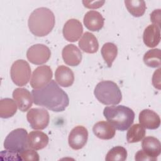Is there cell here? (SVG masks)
Here are the masks:
<instances>
[{
	"label": "cell",
	"instance_id": "cell-1",
	"mask_svg": "<svg viewBox=\"0 0 161 161\" xmlns=\"http://www.w3.org/2000/svg\"><path fill=\"white\" fill-rule=\"evenodd\" d=\"M31 94L36 105L45 107L52 111H63L69 104L67 94L54 80L40 89H33Z\"/></svg>",
	"mask_w": 161,
	"mask_h": 161
},
{
	"label": "cell",
	"instance_id": "cell-2",
	"mask_svg": "<svg viewBox=\"0 0 161 161\" xmlns=\"http://www.w3.org/2000/svg\"><path fill=\"white\" fill-rule=\"evenodd\" d=\"M55 16L48 8L42 7L35 9L30 15L28 25L32 34L36 36L47 35L54 27Z\"/></svg>",
	"mask_w": 161,
	"mask_h": 161
},
{
	"label": "cell",
	"instance_id": "cell-3",
	"mask_svg": "<svg viewBox=\"0 0 161 161\" xmlns=\"http://www.w3.org/2000/svg\"><path fill=\"white\" fill-rule=\"evenodd\" d=\"M103 114L115 129L120 131L126 130L133 124L135 119L133 111L123 105L107 106L104 109Z\"/></svg>",
	"mask_w": 161,
	"mask_h": 161
},
{
	"label": "cell",
	"instance_id": "cell-4",
	"mask_svg": "<svg viewBox=\"0 0 161 161\" xmlns=\"http://www.w3.org/2000/svg\"><path fill=\"white\" fill-rule=\"evenodd\" d=\"M94 94L96 99L105 105H116L122 99L121 90L115 82L111 80L99 82L96 86Z\"/></svg>",
	"mask_w": 161,
	"mask_h": 161
},
{
	"label": "cell",
	"instance_id": "cell-5",
	"mask_svg": "<svg viewBox=\"0 0 161 161\" xmlns=\"http://www.w3.org/2000/svg\"><path fill=\"white\" fill-rule=\"evenodd\" d=\"M28 135L25 129L16 128L10 132L4 142V147L6 150L21 153L28 149Z\"/></svg>",
	"mask_w": 161,
	"mask_h": 161
},
{
	"label": "cell",
	"instance_id": "cell-6",
	"mask_svg": "<svg viewBox=\"0 0 161 161\" xmlns=\"http://www.w3.org/2000/svg\"><path fill=\"white\" fill-rule=\"evenodd\" d=\"M10 74L14 84L18 86H24L28 84L30 79V66L24 60H17L11 65Z\"/></svg>",
	"mask_w": 161,
	"mask_h": 161
},
{
	"label": "cell",
	"instance_id": "cell-7",
	"mask_svg": "<svg viewBox=\"0 0 161 161\" xmlns=\"http://www.w3.org/2000/svg\"><path fill=\"white\" fill-rule=\"evenodd\" d=\"M26 118L31 128L43 130L47 128L49 123L50 116L45 109L35 108L28 111Z\"/></svg>",
	"mask_w": 161,
	"mask_h": 161
},
{
	"label": "cell",
	"instance_id": "cell-8",
	"mask_svg": "<svg viewBox=\"0 0 161 161\" xmlns=\"http://www.w3.org/2000/svg\"><path fill=\"white\" fill-rule=\"evenodd\" d=\"M51 52L48 47L43 44H35L30 47L26 52L28 60L35 65L46 63L50 58Z\"/></svg>",
	"mask_w": 161,
	"mask_h": 161
},
{
	"label": "cell",
	"instance_id": "cell-9",
	"mask_svg": "<svg viewBox=\"0 0 161 161\" xmlns=\"http://www.w3.org/2000/svg\"><path fill=\"white\" fill-rule=\"evenodd\" d=\"M52 70L49 66L40 65L34 70L30 80V85L34 89H40L52 80Z\"/></svg>",
	"mask_w": 161,
	"mask_h": 161
},
{
	"label": "cell",
	"instance_id": "cell-10",
	"mask_svg": "<svg viewBox=\"0 0 161 161\" xmlns=\"http://www.w3.org/2000/svg\"><path fill=\"white\" fill-rule=\"evenodd\" d=\"M87 139V130L84 126H77L69 133L68 138L69 145L74 150H79L85 146Z\"/></svg>",
	"mask_w": 161,
	"mask_h": 161
},
{
	"label": "cell",
	"instance_id": "cell-11",
	"mask_svg": "<svg viewBox=\"0 0 161 161\" xmlns=\"http://www.w3.org/2000/svg\"><path fill=\"white\" fill-rule=\"evenodd\" d=\"M83 32V27L81 23L76 19H70L63 27V35L66 40L70 42L77 41Z\"/></svg>",
	"mask_w": 161,
	"mask_h": 161
},
{
	"label": "cell",
	"instance_id": "cell-12",
	"mask_svg": "<svg viewBox=\"0 0 161 161\" xmlns=\"http://www.w3.org/2000/svg\"><path fill=\"white\" fill-rule=\"evenodd\" d=\"M13 97L20 111L25 112L32 106V94L25 88H16L13 92Z\"/></svg>",
	"mask_w": 161,
	"mask_h": 161
},
{
	"label": "cell",
	"instance_id": "cell-13",
	"mask_svg": "<svg viewBox=\"0 0 161 161\" xmlns=\"http://www.w3.org/2000/svg\"><path fill=\"white\" fill-rule=\"evenodd\" d=\"M139 122L145 128L155 130L160 125V118L155 111L145 109L141 111L139 114Z\"/></svg>",
	"mask_w": 161,
	"mask_h": 161
},
{
	"label": "cell",
	"instance_id": "cell-14",
	"mask_svg": "<svg viewBox=\"0 0 161 161\" xmlns=\"http://www.w3.org/2000/svg\"><path fill=\"white\" fill-rule=\"evenodd\" d=\"M64 62L68 65L77 66L82 60L80 50L74 44H69L64 47L62 52Z\"/></svg>",
	"mask_w": 161,
	"mask_h": 161
},
{
	"label": "cell",
	"instance_id": "cell-15",
	"mask_svg": "<svg viewBox=\"0 0 161 161\" xmlns=\"http://www.w3.org/2000/svg\"><path fill=\"white\" fill-rule=\"evenodd\" d=\"M83 21L88 30L92 31H97L103 28L104 19L98 11L91 10L86 13Z\"/></svg>",
	"mask_w": 161,
	"mask_h": 161
},
{
	"label": "cell",
	"instance_id": "cell-16",
	"mask_svg": "<svg viewBox=\"0 0 161 161\" xmlns=\"http://www.w3.org/2000/svg\"><path fill=\"white\" fill-rule=\"evenodd\" d=\"M56 82L62 87L71 86L74 82V74L72 70L65 65L58 66L55 72Z\"/></svg>",
	"mask_w": 161,
	"mask_h": 161
},
{
	"label": "cell",
	"instance_id": "cell-17",
	"mask_svg": "<svg viewBox=\"0 0 161 161\" xmlns=\"http://www.w3.org/2000/svg\"><path fill=\"white\" fill-rule=\"evenodd\" d=\"M143 40L145 45L150 48L156 47L160 41V29L154 24L148 25L144 30Z\"/></svg>",
	"mask_w": 161,
	"mask_h": 161
},
{
	"label": "cell",
	"instance_id": "cell-18",
	"mask_svg": "<svg viewBox=\"0 0 161 161\" xmlns=\"http://www.w3.org/2000/svg\"><path fill=\"white\" fill-rule=\"evenodd\" d=\"M94 134L102 140L113 138L116 133L115 128L109 122L101 121L96 123L92 128Z\"/></svg>",
	"mask_w": 161,
	"mask_h": 161
},
{
	"label": "cell",
	"instance_id": "cell-19",
	"mask_svg": "<svg viewBox=\"0 0 161 161\" xmlns=\"http://www.w3.org/2000/svg\"><path fill=\"white\" fill-rule=\"evenodd\" d=\"M28 146L35 150H39L44 148L48 143L49 138L43 132L40 131H31L28 137Z\"/></svg>",
	"mask_w": 161,
	"mask_h": 161
},
{
	"label": "cell",
	"instance_id": "cell-20",
	"mask_svg": "<svg viewBox=\"0 0 161 161\" xmlns=\"http://www.w3.org/2000/svg\"><path fill=\"white\" fill-rule=\"evenodd\" d=\"M80 48L88 53H96L99 48V43L96 37L91 32H85L79 41Z\"/></svg>",
	"mask_w": 161,
	"mask_h": 161
},
{
	"label": "cell",
	"instance_id": "cell-21",
	"mask_svg": "<svg viewBox=\"0 0 161 161\" xmlns=\"http://www.w3.org/2000/svg\"><path fill=\"white\" fill-rule=\"evenodd\" d=\"M143 150L150 157L157 158L161 152V144L160 141L155 137L149 136L145 137L142 142Z\"/></svg>",
	"mask_w": 161,
	"mask_h": 161
},
{
	"label": "cell",
	"instance_id": "cell-22",
	"mask_svg": "<svg viewBox=\"0 0 161 161\" xmlns=\"http://www.w3.org/2000/svg\"><path fill=\"white\" fill-rule=\"evenodd\" d=\"M17 111L16 102L11 98H4L0 101V116L2 118L12 117Z\"/></svg>",
	"mask_w": 161,
	"mask_h": 161
},
{
	"label": "cell",
	"instance_id": "cell-23",
	"mask_svg": "<svg viewBox=\"0 0 161 161\" xmlns=\"http://www.w3.org/2000/svg\"><path fill=\"white\" fill-rule=\"evenodd\" d=\"M101 53L108 66L111 67L117 56L118 48L115 44L111 42H107L102 47Z\"/></svg>",
	"mask_w": 161,
	"mask_h": 161
},
{
	"label": "cell",
	"instance_id": "cell-24",
	"mask_svg": "<svg viewBox=\"0 0 161 161\" xmlns=\"http://www.w3.org/2000/svg\"><path fill=\"white\" fill-rule=\"evenodd\" d=\"M125 4L130 13L135 17L142 16L146 10L145 2L142 0H126Z\"/></svg>",
	"mask_w": 161,
	"mask_h": 161
},
{
	"label": "cell",
	"instance_id": "cell-25",
	"mask_svg": "<svg viewBox=\"0 0 161 161\" xmlns=\"http://www.w3.org/2000/svg\"><path fill=\"white\" fill-rule=\"evenodd\" d=\"M145 135V128L140 124L132 125L126 134V140L128 143H136L141 141Z\"/></svg>",
	"mask_w": 161,
	"mask_h": 161
},
{
	"label": "cell",
	"instance_id": "cell-26",
	"mask_svg": "<svg viewBox=\"0 0 161 161\" xmlns=\"http://www.w3.org/2000/svg\"><path fill=\"white\" fill-rule=\"evenodd\" d=\"M143 62L146 65L152 68L159 67L160 63V50L159 48L151 49L147 52L143 56Z\"/></svg>",
	"mask_w": 161,
	"mask_h": 161
},
{
	"label": "cell",
	"instance_id": "cell-27",
	"mask_svg": "<svg viewBox=\"0 0 161 161\" xmlns=\"http://www.w3.org/2000/svg\"><path fill=\"white\" fill-rule=\"evenodd\" d=\"M127 158V151L121 146H116L107 153L105 160L106 161H124Z\"/></svg>",
	"mask_w": 161,
	"mask_h": 161
},
{
	"label": "cell",
	"instance_id": "cell-28",
	"mask_svg": "<svg viewBox=\"0 0 161 161\" xmlns=\"http://www.w3.org/2000/svg\"><path fill=\"white\" fill-rule=\"evenodd\" d=\"M22 160H40L38 153L33 149H26L21 153H19Z\"/></svg>",
	"mask_w": 161,
	"mask_h": 161
},
{
	"label": "cell",
	"instance_id": "cell-29",
	"mask_svg": "<svg viewBox=\"0 0 161 161\" xmlns=\"http://www.w3.org/2000/svg\"><path fill=\"white\" fill-rule=\"evenodd\" d=\"M135 159L136 160L140 161V160H153L155 161L157 160V158H153L147 154L143 150H138L136 153L135 154Z\"/></svg>",
	"mask_w": 161,
	"mask_h": 161
},
{
	"label": "cell",
	"instance_id": "cell-30",
	"mask_svg": "<svg viewBox=\"0 0 161 161\" xmlns=\"http://www.w3.org/2000/svg\"><path fill=\"white\" fill-rule=\"evenodd\" d=\"M151 21L154 23V25H157L159 28L160 27V9L154 10L150 14Z\"/></svg>",
	"mask_w": 161,
	"mask_h": 161
},
{
	"label": "cell",
	"instance_id": "cell-31",
	"mask_svg": "<svg viewBox=\"0 0 161 161\" xmlns=\"http://www.w3.org/2000/svg\"><path fill=\"white\" fill-rule=\"evenodd\" d=\"M104 1H83L82 3L84 6L87 8L96 9L101 7L104 3Z\"/></svg>",
	"mask_w": 161,
	"mask_h": 161
},
{
	"label": "cell",
	"instance_id": "cell-32",
	"mask_svg": "<svg viewBox=\"0 0 161 161\" xmlns=\"http://www.w3.org/2000/svg\"><path fill=\"white\" fill-rule=\"evenodd\" d=\"M160 68H159L158 70L155 71L152 77V84L153 86L158 89H160Z\"/></svg>",
	"mask_w": 161,
	"mask_h": 161
}]
</instances>
